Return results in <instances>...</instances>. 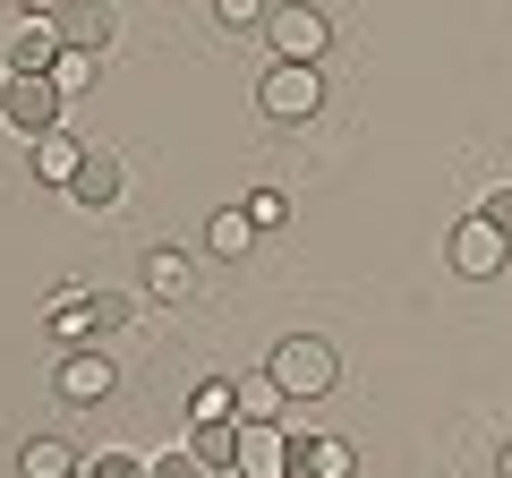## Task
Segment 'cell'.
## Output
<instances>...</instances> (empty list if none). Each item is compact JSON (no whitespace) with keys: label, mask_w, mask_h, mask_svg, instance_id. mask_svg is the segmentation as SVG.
<instances>
[{"label":"cell","mask_w":512,"mask_h":478,"mask_svg":"<svg viewBox=\"0 0 512 478\" xmlns=\"http://www.w3.org/2000/svg\"><path fill=\"white\" fill-rule=\"evenodd\" d=\"M265 376H274L291 402H325L333 376H342V359H333L325 333H291V342H274V359H265Z\"/></svg>","instance_id":"6da1fadb"},{"label":"cell","mask_w":512,"mask_h":478,"mask_svg":"<svg viewBox=\"0 0 512 478\" xmlns=\"http://www.w3.org/2000/svg\"><path fill=\"white\" fill-rule=\"evenodd\" d=\"M60 103H69V94H60L52 77H26V69L0 77V120H9L18 137H52L60 129Z\"/></svg>","instance_id":"7a4b0ae2"},{"label":"cell","mask_w":512,"mask_h":478,"mask_svg":"<svg viewBox=\"0 0 512 478\" xmlns=\"http://www.w3.org/2000/svg\"><path fill=\"white\" fill-rule=\"evenodd\" d=\"M265 43H274V60H325V43H333V18L316 9V0H282L274 18H265Z\"/></svg>","instance_id":"3957f363"},{"label":"cell","mask_w":512,"mask_h":478,"mask_svg":"<svg viewBox=\"0 0 512 478\" xmlns=\"http://www.w3.org/2000/svg\"><path fill=\"white\" fill-rule=\"evenodd\" d=\"M316 103H325V77H316L308 60H274L265 86H256V111H265V120H308Z\"/></svg>","instance_id":"277c9868"},{"label":"cell","mask_w":512,"mask_h":478,"mask_svg":"<svg viewBox=\"0 0 512 478\" xmlns=\"http://www.w3.org/2000/svg\"><path fill=\"white\" fill-rule=\"evenodd\" d=\"M504 248H512V239L495 231L487 214H470V222L453 231V248H444V257H453V274H461V282H495V274H504Z\"/></svg>","instance_id":"5b68a950"},{"label":"cell","mask_w":512,"mask_h":478,"mask_svg":"<svg viewBox=\"0 0 512 478\" xmlns=\"http://www.w3.org/2000/svg\"><path fill=\"white\" fill-rule=\"evenodd\" d=\"M111 385H120V368H111L103 350H69V359H60V376H52V393H60V402H77V410L103 402Z\"/></svg>","instance_id":"8992f818"},{"label":"cell","mask_w":512,"mask_h":478,"mask_svg":"<svg viewBox=\"0 0 512 478\" xmlns=\"http://www.w3.org/2000/svg\"><path fill=\"white\" fill-rule=\"evenodd\" d=\"M52 35L69 43V52H94V60H103V43L120 35V18H111V0H69V9L52 18Z\"/></svg>","instance_id":"52a82bcc"},{"label":"cell","mask_w":512,"mask_h":478,"mask_svg":"<svg viewBox=\"0 0 512 478\" xmlns=\"http://www.w3.org/2000/svg\"><path fill=\"white\" fill-rule=\"evenodd\" d=\"M239 478H291V436L282 427H248L239 419V461H231Z\"/></svg>","instance_id":"ba28073f"},{"label":"cell","mask_w":512,"mask_h":478,"mask_svg":"<svg viewBox=\"0 0 512 478\" xmlns=\"http://www.w3.org/2000/svg\"><path fill=\"white\" fill-rule=\"evenodd\" d=\"M120 188H128V171H120V154H103V146H86V171L69 180V197L86 205V214H103V205H120Z\"/></svg>","instance_id":"9c48e42d"},{"label":"cell","mask_w":512,"mask_h":478,"mask_svg":"<svg viewBox=\"0 0 512 478\" xmlns=\"http://www.w3.org/2000/svg\"><path fill=\"white\" fill-rule=\"evenodd\" d=\"M359 453L342 436H291V478H350Z\"/></svg>","instance_id":"30bf717a"},{"label":"cell","mask_w":512,"mask_h":478,"mask_svg":"<svg viewBox=\"0 0 512 478\" xmlns=\"http://www.w3.org/2000/svg\"><path fill=\"white\" fill-rule=\"evenodd\" d=\"M77 171H86V146H77L69 129L35 137V180H43V188H60V197H69V180H77Z\"/></svg>","instance_id":"8fae6325"},{"label":"cell","mask_w":512,"mask_h":478,"mask_svg":"<svg viewBox=\"0 0 512 478\" xmlns=\"http://www.w3.org/2000/svg\"><path fill=\"white\" fill-rule=\"evenodd\" d=\"M52 60H60V35H52V18H26L18 35H9V69H26V77H52Z\"/></svg>","instance_id":"7c38bea8"},{"label":"cell","mask_w":512,"mask_h":478,"mask_svg":"<svg viewBox=\"0 0 512 478\" xmlns=\"http://www.w3.org/2000/svg\"><path fill=\"white\" fill-rule=\"evenodd\" d=\"M205 248H214L222 265H239V257L256 248V214H248V205H222V214L205 222Z\"/></svg>","instance_id":"4fadbf2b"},{"label":"cell","mask_w":512,"mask_h":478,"mask_svg":"<svg viewBox=\"0 0 512 478\" xmlns=\"http://www.w3.org/2000/svg\"><path fill=\"white\" fill-rule=\"evenodd\" d=\"M231 402H239L248 427H282V402H291V393H282L274 376H231Z\"/></svg>","instance_id":"5bb4252c"},{"label":"cell","mask_w":512,"mask_h":478,"mask_svg":"<svg viewBox=\"0 0 512 478\" xmlns=\"http://www.w3.org/2000/svg\"><path fill=\"white\" fill-rule=\"evenodd\" d=\"M137 282H146L154 299H188V282H197V265H188L180 248H146V274H137Z\"/></svg>","instance_id":"9a60e30c"},{"label":"cell","mask_w":512,"mask_h":478,"mask_svg":"<svg viewBox=\"0 0 512 478\" xmlns=\"http://www.w3.org/2000/svg\"><path fill=\"white\" fill-rule=\"evenodd\" d=\"M18 470H26V478H86V461H77L60 436H35V444L18 453Z\"/></svg>","instance_id":"2e32d148"},{"label":"cell","mask_w":512,"mask_h":478,"mask_svg":"<svg viewBox=\"0 0 512 478\" xmlns=\"http://www.w3.org/2000/svg\"><path fill=\"white\" fill-rule=\"evenodd\" d=\"M188 453H197L205 470H231V461H239V419H214V427H197V436H188Z\"/></svg>","instance_id":"e0dca14e"},{"label":"cell","mask_w":512,"mask_h":478,"mask_svg":"<svg viewBox=\"0 0 512 478\" xmlns=\"http://www.w3.org/2000/svg\"><path fill=\"white\" fill-rule=\"evenodd\" d=\"M188 419H197V427H214V419H239V402H231V376H205V385L188 393Z\"/></svg>","instance_id":"ac0fdd59"},{"label":"cell","mask_w":512,"mask_h":478,"mask_svg":"<svg viewBox=\"0 0 512 478\" xmlns=\"http://www.w3.org/2000/svg\"><path fill=\"white\" fill-rule=\"evenodd\" d=\"M52 86H60V94H94V52H69V43H60V60H52Z\"/></svg>","instance_id":"d6986e66"},{"label":"cell","mask_w":512,"mask_h":478,"mask_svg":"<svg viewBox=\"0 0 512 478\" xmlns=\"http://www.w3.org/2000/svg\"><path fill=\"white\" fill-rule=\"evenodd\" d=\"M214 18L222 26H265V18H274V0H214Z\"/></svg>","instance_id":"ffe728a7"},{"label":"cell","mask_w":512,"mask_h":478,"mask_svg":"<svg viewBox=\"0 0 512 478\" xmlns=\"http://www.w3.org/2000/svg\"><path fill=\"white\" fill-rule=\"evenodd\" d=\"M248 214H256V231H274V222H291V197H282V188H256Z\"/></svg>","instance_id":"44dd1931"},{"label":"cell","mask_w":512,"mask_h":478,"mask_svg":"<svg viewBox=\"0 0 512 478\" xmlns=\"http://www.w3.org/2000/svg\"><path fill=\"white\" fill-rule=\"evenodd\" d=\"M86 478H146V461H137V453H94Z\"/></svg>","instance_id":"7402d4cb"},{"label":"cell","mask_w":512,"mask_h":478,"mask_svg":"<svg viewBox=\"0 0 512 478\" xmlns=\"http://www.w3.org/2000/svg\"><path fill=\"white\" fill-rule=\"evenodd\" d=\"M146 478H214V470H205V461L197 453H163V461H154V470Z\"/></svg>","instance_id":"603a6c76"},{"label":"cell","mask_w":512,"mask_h":478,"mask_svg":"<svg viewBox=\"0 0 512 478\" xmlns=\"http://www.w3.org/2000/svg\"><path fill=\"white\" fill-rule=\"evenodd\" d=\"M478 214H487V222H495V231H504V239H512V180H504V188H487V205H478Z\"/></svg>","instance_id":"cb8c5ba5"},{"label":"cell","mask_w":512,"mask_h":478,"mask_svg":"<svg viewBox=\"0 0 512 478\" xmlns=\"http://www.w3.org/2000/svg\"><path fill=\"white\" fill-rule=\"evenodd\" d=\"M26 18H60V9H69V0H18Z\"/></svg>","instance_id":"d4e9b609"},{"label":"cell","mask_w":512,"mask_h":478,"mask_svg":"<svg viewBox=\"0 0 512 478\" xmlns=\"http://www.w3.org/2000/svg\"><path fill=\"white\" fill-rule=\"evenodd\" d=\"M495 470H504V478H512V444H504V453H495Z\"/></svg>","instance_id":"484cf974"}]
</instances>
